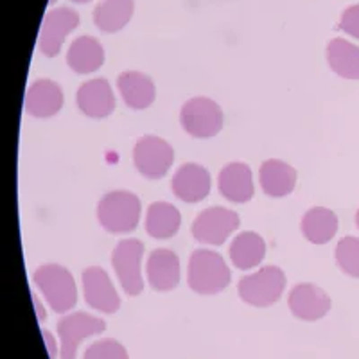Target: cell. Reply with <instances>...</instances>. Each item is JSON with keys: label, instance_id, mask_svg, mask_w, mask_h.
<instances>
[{"label": "cell", "instance_id": "cell-9", "mask_svg": "<svg viewBox=\"0 0 359 359\" xmlns=\"http://www.w3.org/2000/svg\"><path fill=\"white\" fill-rule=\"evenodd\" d=\"M241 224V219L233 210L223 207L207 208L192 223V236L203 245H223Z\"/></svg>", "mask_w": 359, "mask_h": 359}, {"label": "cell", "instance_id": "cell-13", "mask_svg": "<svg viewBox=\"0 0 359 359\" xmlns=\"http://www.w3.org/2000/svg\"><path fill=\"white\" fill-rule=\"evenodd\" d=\"M78 108L92 118H104L114 114L115 95L107 79L97 78L83 83L76 95Z\"/></svg>", "mask_w": 359, "mask_h": 359}, {"label": "cell", "instance_id": "cell-21", "mask_svg": "<svg viewBox=\"0 0 359 359\" xmlns=\"http://www.w3.org/2000/svg\"><path fill=\"white\" fill-rule=\"evenodd\" d=\"M180 224H182V216L175 205L156 201L147 208L146 230L155 239H171L180 230Z\"/></svg>", "mask_w": 359, "mask_h": 359}, {"label": "cell", "instance_id": "cell-31", "mask_svg": "<svg viewBox=\"0 0 359 359\" xmlns=\"http://www.w3.org/2000/svg\"><path fill=\"white\" fill-rule=\"evenodd\" d=\"M72 2H78V4H85V2H90V0H72Z\"/></svg>", "mask_w": 359, "mask_h": 359}, {"label": "cell", "instance_id": "cell-14", "mask_svg": "<svg viewBox=\"0 0 359 359\" xmlns=\"http://www.w3.org/2000/svg\"><path fill=\"white\" fill-rule=\"evenodd\" d=\"M210 187V175L198 163H185L172 176V192L185 203H198L205 200Z\"/></svg>", "mask_w": 359, "mask_h": 359}, {"label": "cell", "instance_id": "cell-12", "mask_svg": "<svg viewBox=\"0 0 359 359\" xmlns=\"http://www.w3.org/2000/svg\"><path fill=\"white\" fill-rule=\"evenodd\" d=\"M290 309L304 322H316L331 309V298L314 284H298L290 293Z\"/></svg>", "mask_w": 359, "mask_h": 359}, {"label": "cell", "instance_id": "cell-3", "mask_svg": "<svg viewBox=\"0 0 359 359\" xmlns=\"http://www.w3.org/2000/svg\"><path fill=\"white\" fill-rule=\"evenodd\" d=\"M34 284L40 287L50 309L56 313H69L78 302V290L72 273L63 266L45 264L34 271Z\"/></svg>", "mask_w": 359, "mask_h": 359}, {"label": "cell", "instance_id": "cell-29", "mask_svg": "<svg viewBox=\"0 0 359 359\" xmlns=\"http://www.w3.org/2000/svg\"><path fill=\"white\" fill-rule=\"evenodd\" d=\"M41 336H43V339H45V343H47V351H49V355H50V359H54L56 358V352H57V347H56V341H54V338H53V334H50L49 331H41Z\"/></svg>", "mask_w": 359, "mask_h": 359}, {"label": "cell", "instance_id": "cell-22", "mask_svg": "<svg viewBox=\"0 0 359 359\" xmlns=\"http://www.w3.org/2000/svg\"><path fill=\"white\" fill-rule=\"evenodd\" d=\"M339 226L338 216L331 208L314 207L302 219V232L307 241L314 245H327L336 236Z\"/></svg>", "mask_w": 359, "mask_h": 359}, {"label": "cell", "instance_id": "cell-11", "mask_svg": "<svg viewBox=\"0 0 359 359\" xmlns=\"http://www.w3.org/2000/svg\"><path fill=\"white\" fill-rule=\"evenodd\" d=\"M83 291H85V300L92 309L101 311V313L114 314L121 307V298L114 282L110 280L108 273L99 266H92L83 271Z\"/></svg>", "mask_w": 359, "mask_h": 359}, {"label": "cell", "instance_id": "cell-7", "mask_svg": "<svg viewBox=\"0 0 359 359\" xmlns=\"http://www.w3.org/2000/svg\"><path fill=\"white\" fill-rule=\"evenodd\" d=\"M175 153L171 144L160 137L147 135L133 147V163L137 171L149 180H160L171 169Z\"/></svg>", "mask_w": 359, "mask_h": 359}, {"label": "cell", "instance_id": "cell-16", "mask_svg": "<svg viewBox=\"0 0 359 359\" xmlns=\"http://www.w3.org/2000/svg\"><path fill=\"white\" fill-rule=\"evenodd\" d=\"M63 107V92L60 85L50 79H38L29 86L25 95V111L38 118L56 115Z\"/></svg>", "mask_w": 359, "mask_h": 359}, {"label": "cell", "instance_id": "cell-23", "mask_svg": "<svg viewBox=\"0 0 359 359\" xmlns=\"http://www.w3.org/2000/svg\"><path fill=\"white\" fill-rule=\"evenodd\" d=\"M266 255V243L259 233L243 232L233 237L230 245V259L239 269H252L262 262Z\"/></svg>", "mask_w": 359, "mask_h": 359}, {"label": "cell", "instance_id": "cell-4", "mask_svg": "<svg viewBox=\"0 0 359 359\" xmlns=\"http://www.w3.org/2000/svg\"><path fill=\"white\" fill-rule=\"evenodd\" d=\"M286 273L277 266H264L239 282V294L253 307L273 306L286 290Z\"/></svg>", "mask_w": 359, "mask_h": 359}, {"label": "cell", "instance_id": "cell-18", "mask_svg": "<svg viewBox=\"0 0 359 359\" xmlns=\"http://www.w3.org/2000/svg\"><path fill=\"white\" fill-rule=\"evenodd\" d=\"M118 94L123 95V101L126 102L131 110H146L151 107L156 97L155 83L149 76L142 72H123L117 78Z\"/></svg>", "mask_w": 359, "mask_h": 359}, {"label": "cell", "instance_id": "cell-24", "mask_svg": "<svg viewBox=\"0 0 359 359\" xmlns=\"http://www.w3.org/2000/svg\"><path fill=\"white\" fill-rule=\"evenodd\" d=\"M133 17V0H101L94 11V22L102 33H117Z\"/></svg>", "mask_w": 359, "mask_h": 359}, {"label": "cell", "instance_id": "cell-5", "mask_svg": "<svg viewBox=\"0 0 359 359\" xmlns=\"http://www.w3.org/2000/svg\"><path fill=\"white\" fill-rule=\"evenodd\" d=\"M180 121L184 130L194 139H210L223 130L224 115L212 99L194 97L184 104Z\"/></svg>", "mask_w": 359, "mask_h": 359}, {"label": "cell", "instance_id": "cell-10", "mask_svg": "<svg viewBox=\"0 0 359 359\" xmlns=\"http://www.w3.org/2000/svg\"><path fill=\"white\" fill-rule=\"evenodd\" d=\"M81 18L74 9L70 8H57L45 15L43 24L40 31V47L41 54L47 57H56L63 47L65 38L78 27Z\"/></svg>", "mask_w": 359, "mask_h": 359}, {"label": "cell", "instance_id": "cell-30", "mask_svg": "<svg viewBox=\"0 0 359 359\" xmlns=\"http://www.w3.org/2000/svg\"><path fill=\"white\" fill-rule=\"evenodd\" d=\"M33 302H34V309H36V316L40 322H43L45 320V311H43V306H41V302L38 300L36 294H33Z\"/></svg>", "mask_w": 359, "mask_h": 359}, {"label": "cell", "instance_id": "cell-25", "mask_svg": "<svg viewBox=\"0 0 359 359\" xmlns=\"http://www.w3.org/2000/svg\"><path fill=\"white\" fill-rule=\"evenodd\" d=\"M329 65L345 79H359V47L351 41L336 38L327 47Z\"/></svg>", "mask_w": 359, "mask_h": 359}, {"label": "cell", "instance_id": "cell-8", "mask_svg": "<svg viewBox=\"0 0 359 359\" xmlns=\"http://www.w3.org/2000/svg\"><path fill=\"white\" fill-rule=\"evenodd\" d=\"M107 329L104 320L88 313H72L57 322V334L62 339V359H76L78 348L88 336L101 334Z\"/></svg>", "mask_w": 359, "mask_h": 359}, {"label": "cell", "instance_id": "cell-2", "mask_svg": "<svg viewBox=\"0 0 359 359\" xmlns=\"http://www.w3.org/2000/svg\"><path fill=\"white\" fill-rule=\"evenodd\" d=\"M142 203L130 191H114L99 201L97 217L102 229L110 233H130L137 229Z\"/></svg>", "mask_w": 359, "mask_h": 359}, {"label": "cell", "instance_id": "cell-6", "mask_svg": "<svg viewBox=\"0 0 359 359\" xmlns=\"http://www.w3.org/2000/svg\"><path fill=\"white\" fill-rule=\"evenodd\" d=\"M142 257L144 245L139 239H124L115 246L111 255V264L118 282L130 297H139L144 291Z\"/></svg>", "mask_w": 359, "mask_h": 359}, {"label": "cell", "instance_id": "cell-27", "mask_svg": "<svg viewBox=\"0 0 359 359\" xmlns=\"http://www.w3.org/2000/svg\"><path fill=\"white\" fill-rule=\"evenodd\" d=\"M85 359H130L126 348L115 339H101L90 345L85 352Z\"/></svg>", "mask_w": 359, "mask_h": 359}, {"label": "cell", "instance_id": "cell-26", "mask_svg": "<svg viewBox=\"0 0 359 359\" xmlns=\"http://www.w3.org/2000/svg\"><path fill=\"white\" fill-rule=\"evenodd\" d=\"M336 262L343 273L359 278V239L347 236L336 246Z\"/></svg>", "mask_w": 359, "mask_h": 359}, {"label": "cell", "instance_id": "cell-17", "mask_svg": "<svg viewBox=\"0 0 359 359\" xmlns=\"http://www.w3.org/2000/svg\"><path fill=\"white\" fill-rule=\"evenodd\" d=\"M180 259L171 250L158 248L147 259V280L155 291H171L178 286Z\"/></svg>", "mask_w": 359, "mask_h": 359}, {"label": "cell", "instance_id": "cell-15", "mask_svg": "<svg viewBox=\"0 0 359 359\" xmlns=\"http://www.w3.org/2000/svg\"><path fill=\"white\" fill-rule=\"evenodd\" d=\"M217 187H219V192L229 201H233V203H246L255 194L252 169L243 162L229 163L219 172Z\"/></svg>", "mask_w": 359, "mask_h": 359}, {"label": "cell", "instance_id": "cell-28", "mask_svg": "<svg viewBox=\"0 0 359 359\" xmlns=\"http://www.w3.org/2000/svg\"><path fill=\"white\" fill-rule=\"evenodd\" d=\"M339 29L359 40V6H351L343 11Z\"/></svg>", "mask_w": 359, "mask_h": 359}, {"label": "cell", "instance_id": "cell-32", "mask_svg": "<svg viewBox=\"0 0 359 359\" xmlns=\"http://www.w3.org/2000/svg\"><path fill=\"white\" fill-rule=\"evenodd\" d=\"M355 223H358V229H359V210H358V214H355Z\"/></svg>", "mask_w": 359, "mask_h": 359}, {"label": "cell", "instance_id": "cell-19", "mask_svg": "<svg viewBox=\"0 0 359 359\" xmlns=\"http://www.w3.org/2000/svg\"><path fill=\"white\" fill-rule=\"evenodd\" d=\"M262 191L271 198H284L291 194L297 185V171L282 160H266L259 171Z\"/></svg>", "mask_w": 359, "mask_h": 359}, {"label": "cell", "instance_id": "cell-20", "mask_svg": "<svg viewBox=\"0 0 359 359\" xmlns=\"http://www.w3.org/2000/svg\"><path fill=\"white\" fill-rule=\"evenodd\" d=\"M67 63L78 74H92L104 63V49L99 40L92 36H79L70 45L67 53Z\"/></svg>", "mask_w": 359, "mask_h": 359}, {"label": "cell", "instance_id": "cell-1", "mask_svg": "<svg viewBox=\"0 0 359 359\" xmlns=\"http://www.w3.org/2000/svg\"><path fill=\"white\" fill-rule=\"evenodd\" d=\"M230 269L219 253L196 250L189 259V286L198 294H217L230 284Z\"/></svg>", "mask_w": 359, "mask_h": 359}]
</instances>
